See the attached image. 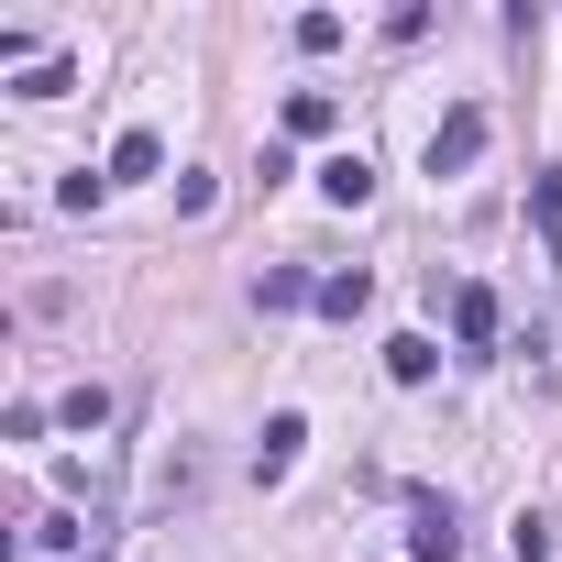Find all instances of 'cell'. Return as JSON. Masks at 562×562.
<instances>
[{
	"label": "cell",
	"instance_id": "277c9868",
	"mask_svg": "<svg viewBox=\"0 0 562 562\" xmlns=\"http://www.w3.org/2000/svg\"><path fill=\"white\" fill-rule=\"evenodd\" d=\"M321 310H331V321H364V310H375V276H364V265H331V276H321Z\"/></svg>",
	"mask_w": 562,
	"mask_h": 562
},
{
	"label": "cell",
	"instance_id": "3957f363",
	"mask_svg": "<svg viewBox=\"0 0 562 562\" xmlns=\"http://www.w3.org/2000/svg\"><path fill=\"white\" fill-rule=\"evenodd\" d=\"M299 441H310V419H299V408H276L265 441H254V485H288V474H299Z\"/></svg>",
	"mask_w": 562,
	"mask_h": 562
},
{
	"label": "cell",
	"instance_id": "7c38bea8",
	"mask_svg": "<svg viewBox=\"0 0 562 562\" xmlns=\"http://www.w3.org/2000/svg\"><path fill=\"white\" fill-rule=\"evenodd\" d=\"M34 551H89V562H100V529H78L67 507H45V518H34Z\"/></svg>",
	"mask_w": 562,
	"mask_h": 562
},
{
	"label": "cell",
	"instance_id": "ba28073f",
	"mask_svg": "<svg viewBox=\"0 0 562 562\" xmlns=\"http://www.w3.org/2000/svg\"><path fill=\"white\" fill-rule=\"evenodd\" d=\"M331 122H342V100H331V89H288V133H299V144H321Z\"/></svg>",
	"mask_w": 562,
	"mask_h": 562
},
{
	"label": "cell",
	"instance_id": "5bb4252c",
	"mask_svg": "<svg viewBox=\"0 0 562 562\" xmlns=\"http://www.w3.org/2000/svg\"><path fill=\"white\" fill-rule=\"evenodd\" d=\"M56 419H67V430H100V419H111V386H67Z\"/></svg>",
	"mask_w": 562,
	"mask_h": 562
},
{
	"label": "cell",
	"instance_id": "7a4b0ae2",
	"mask_svg": "<svg viewBox=\"0 0 562 562\" xmlns=\"http://www.w3.org/2000/svg\"><path fill=\"white\" fill-rule=\"evenodd\" d=\"M408 562H463V518H452V496H408Z\"/></svg>",
	"mask_w": 562,
	"mask_h": 562
},
{
	"label": "cell",
	"instance_id": "6da1fadb",
	"mask_svg": "<svg viewBox=\"0 0 562 562\" xmlns=\"http://www.w3.org/2000/svg\"><path fill=\"white\" fill-rule=\"evenodd\" d=\"M474 155H485V111H474V100H452V111L430 122V155H419V166H430V177H463Z\"/></svg>",
	"mask_w": 562,
	"mask_h": 562
},
{
	"label": "cell",
	"instance_id": "30bf717a",
	"mask_svg": "<svg viewBox=\"0 0 562 562\" xmlns=\"http://www.w3.org/2000/svg\"><path fill=\"white\" fill-rule=\"evenodd\" d=\"M529 221H540V243H551V265H562V166L529 177Z\"/></svg>",
	"mask_w": 562,
	"mask_h": 562
},
{
	"label": "cell",
	"instance_id": "4fadbf2b",
	"mask_svg": "<svg viewBox=\"0 0 562 562\" xmlns=\"http://www.w3.org/2000/svg\"><path fill=\"white\" fill-rule=\"evenodd\" d=\"M288 45H299V56H331V45H342V12H299Z\"/></svg>",
	"mask_w": 562,
	"mask_h": 562
},
{
	"label": "cell",
	"instance_id": "5b68a950",
	"mask_svg": "<svg viewBox=\"0 0 562 562\" xmlns=\"http://www.w3.org/2000/svg\"><path fill=\"white\" fill-rule=\"evenodd\" d=\"M321 199H331V210H364V199H375V166H364V155H331V166H321Z\"/></svg>",
	"mask_w": 562,
	"mask_h": 562
},
{
	"label": "cell",
	"instance_id": "8992f818",
	"mask_svg": "<svg viewBox=\"0 0 562 562\" xmlns=\"http://www.w3.org/2000/svg\"><path fill=\"white\" fill-rule=\"evenodd\" d=\"M452 331H463V353H485L496 342V288H452Z\"/></svg>",
	"mask_w": 562,
	"mask_h": 562
},
{
	"label": "cell",
	"instance_id": "52a82bcc",
	"mask_svg": "<svg viewBox=\"0 0 562 562\" xmlns=\"http://www.w3.org/2000/svg\"><path fill=\"white\" fill-rule=\"evenodd\" d=\"M299 299H321V276H299V265H265L254 276V310H299Z\"/></svg>",
	"mask_w": 562,
	"mask_h": 562
},
{
	"label": "cell",
	"instance_id": "9c48e42d",
	"mask_svg": "<svg viewBox=\"0 0 562 562\" xmlns=\"http://www.w3.org/2000/svg\"><path fill=\"white\" fill-rule=\"evenodd\" d=\"M386 375H397V386H430V375H441L430 331H397V342H386Z\"/></svg>",
	"mask_w": 562,
	"mask_h": 562
},
{
	"label": "cell",
	"instance_id": "9a60e30c",
	"mask_svg": "<svg viewBox=\"0 0 562 562\" xmlns=\"http://www.w3.org/2000/svg\"><path fill=\"white\" fill-rule=\"evenodd\" d=\"M507 551H518V562H551V518H540V507H518V529H507Z\"/></svg>",
	"mask_w": 562,
	"mask_h": 562
},
{
	"label": "cell",
	"instance_id": "8fae6325",
	"mask_svg": "<svg viewBox=\"0 0 562 562\" xmlns=\"http://www.w3.org/2000/svg\"><path fill=\"white\" fill-rule=\"evenodd\" d=\"M155 166H166L155 133H122V144H111V188H133V177H155Z\"/></svg>",
	"mask_w": 562,
	"mask_h": 562
}]
</instances>
